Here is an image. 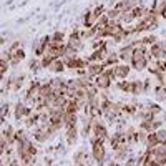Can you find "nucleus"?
<instances>
[{"mask_svg":"<svg viewBox=\"0 0 166 166\" xmlns=\"http://www.w3.org/2000/svg\"><path fill=\"white\" fill-rule=\"evenodd\" d=\"M97 85L100 88H107L108 85H110V80H108V76L101 75V76H97Z\"/></svg>","mask_w":166,"mask_h":166,"instance_id":"nucleus-1","label":"nucleus"}]
</instances>
